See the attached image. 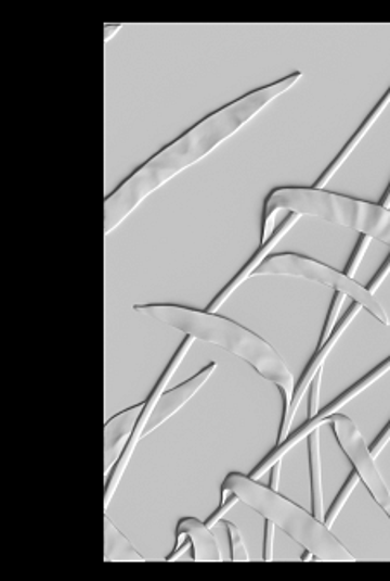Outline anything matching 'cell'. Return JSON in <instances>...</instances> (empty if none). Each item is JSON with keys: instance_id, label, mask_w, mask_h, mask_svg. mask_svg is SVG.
Wrapping results in <instances>:
<instances>
[{"instance_id": "cell-1", "label": "cell", "mask_w": 390, "mask_h": 581, "mask_svg": "<svg viewBox=\"0 0 390 581\" xmlns=\"http://www.w3.org/2000/svg\"><path fill=\"white\" fill-rule=\"evenodd\" d=\"M302 77L304 73L294 72L270 86L246 93L237 101L230 102L226 106L214 111L212 115L200 119L199 124L194 125L188 132L162 148L156 156L133 172L116 191L107 195L104 201L106 236L115 232L148 195L159 191L195 163L203 162L204 157L209 156L225 140L246 127L268 104L289 92Z\"/></svg>"}, {"instance_id": "cell-2", "label": "cell", "mask_w": 390, "mask_h": 581, "mask_svg": "<svg viewBox=\"0 0 390 581\" xmlns=\"http://www.w3.org/2000/svg\"><path fill=\"white\" fill-rule=\"evenodd\" d=\"M136 314L145 315L157 323L179 329L194 340L217 344L235 357L243 358L261 378L273 382L284 396V416L289 412L292 403L294 378L289 367L285 364L281 353L261 336L250 331L247 327L211 314L208 311H194L187 306L168 305V303H148L135 305Z\"/></svg>"}, {"instance_id": "cell-3", "label": "cell", "mask_w": 390, "mask_h": 581, "mask_svg": "<svg viewBox=\"0 0 390 581\" xmlns=\"http://www.w3.org/2000/svg\"><path fill=\"white\" fill-rule=\"evenodd\" d=\"M281 212L322 218L390 247V210L384 209L382 204L356 200L316 187H276L264 203L261 242H266L275 233L276 218Z\"/></svg>"}, {"instance_id": "cell-4", "label": "cell", "mask_w": 390, "mask_h": 581, "mask_svg": "<svg viewBox=\"0 0 390 581\" xmlns=\"http://www.w3.org/2000/svg\"><path fill=\"white\" fill-rule=\"evenodd\" d=\"M221 489L234 492L238 501L281 528L285 535L310 551L314 559L323 563H356V557L343 547L325 521L285 498L276 490L240 472H230Z\"/></svg>"}, {"instance_id": "cell-5", "label": "cell", "mask_w": 390, "mask_h": 581, "mask_svg": "<svg viewBox=\"0 0 390 581\" xmlns=\"http://www.w3.org/2000/svg\"><path fill=\"white\" fill-rule=\"evenodd\" d=\"M255 276H289L328 286V288L336 289L339 293L354 300V303H358L361 308H365L372 317L377 318L378 323H382L384 326L390 324L386 308L380 305L374 294L369 293L368 289L363 288L352 277L346 276L343 271L328 267L316 260L308 258V256L296 255V253L270 256L256 270Z\"/></svg>"}, {"instance_id": "cell-6", "label": "cell", "mask_w": 390, "mask_h": 581, "mask_svg": "<svg viewBox=\"0 0 390 581\" xmlns=\"http://www.w3.org/2000/svg\"><path fill=\"white\" fill-rule=\"evenodd\" d=\"M332 431L336 434L337 442L343 454L349 458V463L354 467V471L360 476L369 495L377 502L378 507L386 513L387 518L390 519V490L387 487L384 476L378 471L375 457L372 455V450L366 445L365 438L361 434L354 420L349 419L348 416L336 414L328 419Z\"/></svg>"}, {"instance_id": "cell-7", "label": "cell", "mask_w": 390, "mask_h": 581, "mask_svg": "<svg viewBox=\"0 0 390 581\" xmlns=\"http://www.w3.org/2000/svg\"><path fill=\"white\" fill-rule=\"evenodd\" d=\"M389 372L390 357L387 358V361H384L382 364L377 365L374 370H369L365 378H361L360 381L354 382L351 388L343 391L342 395L337 396L334 402L328 403L327 407L320 408L318 414H316L313 419H308L306 425H302L301 428L292 431L282 445H276L275 449L261 460V464L256 466L255 471L250 472V478H252V480H259V478H261L264 472L270 471L276 463H281L282 458L289 454L294 446L299 445L302 440L310 437L316 429H322L323 425H328V419H330L332 416L339 414L349 402H352L356 396H360L361 393L368 390L369 387H374L378 379H382L384 376Z\"/></svg>"}, {"instance_id": "cell-8", "label": "cell", "mask_w": 390, "mask_h": 581, "mask_svg": "<svg viewBox=\"0 0 390 581\" xmlns=\"http://www.w3.org/2000/svg\"><path fill=\"white\" fill-rule=\"evenodd\" d=\"M194 341L195 340L192 338V336H185V338H183L180 349L177 350V353H174L170 364L166 365L165 372L161 374V378H159L156 387H154V390L151 391V395H148L147 400H145L144 407H142L141 417H139V422H136L135 429H133L132 437H130V440H128L127 449H125L123 455H121V458H119L115 469H113V472H110L109 480H107L106 493H104V509H109L110 502H113V498H115L116 490H118L119 483L123 481V476L125 472H127L128 464H130V460H132L136 446H139V443L142 442L145 429H147L148 422H151V419H153V414L154 411H156L159 399H161L166 388H168V384H170L174 372L179 370L180 365H182V362L185 361V357H187V353L191 352Z\"/></svg>"}, {"instance_id": "cell-9", "label": "cell", "mask_w": 390, "mask_h": 581, "mask_svg": "<svg viewBox=\"0 0 390 581\" xmlns=\"http://www.w3.org/2000/svg\"><path fill=\"white\" fill-rule=\"evenodd\" d=\"M363 311L358 303L349 306L348 314L343 315L342 320L337 324L336 331L332 334L330 340L327 343L323 344L322 349L316 350L313 358H311L310 365L306 367L304 372H302L301 379L297 382L296 391H294L292 403H290V408L284 417H282L281 433H278V440H276V445H282V443L289 438V434L292 433L294 416H296L297 411H299V405H301L302 399H304L306 393L311 388V382H313L314 376L318 374L320 369H323V364L327 361L328 355H330L332 350L336 349V344L339 343L340 338H342L343 332L348 331V327L351 326L352 320L358 317V314Z\"/></svg>"}, {"instance_id": "cell-10", "label": "cell", "mask_w": 390, "mask_h": 581, "mask_svg": "<svg viewBox=\"0 0 390 581\" xmlns=\"http://www.w3.org/2000/svg\"><path fill=\"white\" fill-rule=\"evenodd\" d=\"M217 362H211L203 370L192 376L188 381L179 384L173 390L165 391L161 399H159V403H157L156 411H154L153 419H151L147 429H145L144 438L154 433L156 429L161 428L166 420H170L171 417L177 416L180 408H183V405H187L197 395V391L209 381V378H211L212 374L217 372Z\"/></svg>"}, {"instance_id": "cell-11", "label": "cell", "mask_w": 390, "mask_h": 581, "mask_svg": "<svg viewBox=\"0 0 390 581\" xmlns=\"http://www.w3.org/2000/svg\"><path fill=\"white\" fill-rule=\"evenodd\" d=\"M142 407H144V402L136 403L133 407L110 417L104 426V472H106V480H109L110 472L127 449L128 440L132 437L133 429L141 417Z\"/></svg>"}, {"instance_id": "cell-12", "label": "cell", "mask_w": 390, "mask_h": 581, "mask_svg": "<svg viewBox=\"0 0 390 581\" xmlns=\"http://www.w3.org/2000/svg\"><path fill=\"white\" fill-rule=\"evenodd\" d=\"M299 218H301V215H297V213H289V215L285 217V220L282 222L278 227H276L275 233H273L272 238L268 239L266 242L261 244L258 253H256V255L252 256L249 262H247L246 267L238 271L237 276L230 280V285L225 286V289H223V291H221V293L218 294L214 300H212L211 305L208 306V312H211V314H217L221 306L229 302V298L232 296V294H234L235 291H237V289L240 288L244 282H246V280H249L250 277L255 276L256 270H258V268L264 264V260L268 258V255H270V253L275 250L276 244H278V242H281L282 239L289 233V230L292 229L297 222H299Z\"/></svg>"}, {"instance_id": "cell-13", "label": "cell", "mask_w": 390, "mask_h": 581, "mask_svg": "<svg viewBox=\"0 0 390 581\" xmlns=\"http://www.w3.org/2000/svg\"><path fill=\"white\" fill-rule=\"evenodd\" d=\"M389 104L390 87L389 89H387V92L384 93L382 99L377 102V106L374 108V111H372V113L366 116V119L365 122H363V125L358 128L356 134H354V136L349 139L348 144L343 146L342 151L337 154L336 160H334V162H332L330 165L327 166V170L323 172L322 177L316 180V184H314V187H316V189H325V187L328 186V182H330V180L336 177L337 172L342 168L343 163L348 162L349 156H351V154L356 151L358 146L361 144V140L365 139V137L368 136L369 130L374 128V125H377V119L384 115V111L389 108Z\"/></svg>"}, {"instance_id": "cell-14", "label": "cell", "mask_w": 390, "mask_h": 581, "mask_svg": "<svg viewBox=\"0 0 390 581\" xmlns=\"http://www.w3.org/2000/svg\"><path fill=\"white\" fill-rule=\"evenodd\" d=\"M177 530L185 531L192 543V560L197 563H221L223 554H221L220 543L217 536L212 535L211 528L206 522L199 521L195 518L180 519Z\"/></svg>"}, {"instance_id": "cell-15", "label": "cell", "mask_w": 390, "mask_h": 581, "mask_svg": "<svg viewBox=\"0 0 390 581\" xmlns=\"http://www.w3.org/2000/svg\"><path fill=\"white\" fill-rule=\"evenodd\" d=\"M104 560L106 563H144L145 557L118 530L115 522L104 516Z\"/></svg>"}, {"instance_id": "cell-16", "label": "cell", "mask_w": 390, "mask_h": 581, "mask_svg": "<svg viewBox=\"0 0 390 581\" xmlns=\"http://www.w3.org/2000/svg\"><path fill=\"white\" fill-rule=\"evenodd\" d=\"M308 440V452H310L311 471V509L316 518L325 521V505H323L322 487V454H320V429L313 431Z\"/></svg>"}, {"instance_id": "cell-17", "label": "cell", "mask_w": 390, "mask_h": 581, "mask_svg": "<svg viewBox=\"0 0 390 581\" xmlns=\"http://www.w3.org/2000/svg\"><path fill=\"white\" fill-rule=\"evenodd\" d=\"M360 481V476H358L356 471H352L351 475H349L348 480H346L342 489H340L339 495L336 496V501L332 502L327 514H325V525H327L328 528H330L332 525L336 522V519L339 518V514L342 513L343 507L348 504L349 496L356 490Z\"/></svg>"}, {"instance_id": "cell-18", "label": "cell", "mask_w": 390, "mask_h": 581, "mask_svg": "<svg viewBox=\"0 0 390 581\" xmlns=\"http://www.w3.org/2000/svg\"><path fill=\"white\" fill-rule=\"evenodd\" d=\"M346 298L348 296L343 293H339V291H336V294H334L330 311H328L327 320H325V326H323L322 338H320L316 350L322 349L323 344L327 343V341L330 340L332 334H334V331H336L337 324H339L340 311H342Z\"/></svg>"}, {"instance_id": "cell-19", "label": "cell", "mask_w": 390, "mask_h": 581, "mask_svg": "<svg viewBox=\"0 0 390 581\" xmlns=\"http://www.w3.org/2000/svg\"><path fill=\"white\" fill-rule=\"evenodd\" d=\"M226 531H229L230 547H232V557L230 559L234 563H249V554H247L246 542H244L243 533L238 531L234 522H225Z\"/></svg>"}, {"instance_id": "cell-20", "label": "cell", "mask_w": 390, "mask_h": 581, "mask_svg": "<svg viewBox=\"0 0 390 581\" xmlns=\"http://www.w3.org/2000/svg\"><path fill=\"white\" fill-rule=\"evenodd\" d=\"M374 239L368 238V236H361L358 239L356 248H354V253H352L351 258H349V264L346 265V270L343 274L348 277H356L358 270H360L361 264H363V258H365L366 250H368L369 244H372Z\"/></svg>"}, {"instance_id": "cell-21", "label": "cell", "mask_w": 390, "mask_h": 581, "mask_svg": "<svg viewBox=\"0 0 390 581\" xmlns=\"http://www.w3.org/2000/svg\"><path fill=\"white\" fill-rule=\"evenodd\" d=\"M238 496L235 495L234 492L230 493L226 498H221L220 507H218L214 513L209 516L208 521H206V525H208L209 528L217 527L218 522L221 521V519L225 518V514L230 513V510L234 509L235 505L238 504Z\"/></svg>"}, {"instance_id": "cell-22", "label": "cell", "mask_w": 390, "mask_h": 581, "mask_svg": "<svg viewBox=\"0 0 390 581\" xmlns=\"http://www.w3.org/2000/svg\"><path fill=\"white\" fill-rule=\"evenodd\" d=\"M322 374L323 369L318 370V374L314 376L313 382L310 388V419H313L320 412V395H322Z\"/></svg>"}, {"instance_id": "cell-23", "label": "cell", "mask_w": 390, "mask_h": 581, "mask_svg": "<svg viewBox=\"0 0 390 581\" xmlns=\"http://www.w3.org/2000/svg\"><path fill=\"white\" fill-rule=\"evenodd\" d=\"M264 542H263V560L270 563L273 560V545H275L276 527L272 521L264 519Z\"/></svg>"}, {"instance_id": "cell-24", "label": "cell", "mask_w": 390, "mask_h": 581, "mask_svg": "<svg viewBox=\"0 0 390 581\" xmlns=\"http://www.w3.org/2000/svg\"><path fill=\"white\" fill-rule=\"evenodd\" d=\"M389 274H390V255L387 256V260L386 262H384L382 267L378 268V271L377 274H375L374 279L369 280L368 288H366L368 289L369 293L374 294L375 291H377V289L380 288V286H382L384 282H386V279L387 277H389Z\"/></svg>"}, {"instance_id": "cell-25", "label": "cell", "mask_w": 390, "mask_h": 581, "mask_svg": "<svg viewBox=\"0 0 390 581\" xmlns=\"http://www.w3.org/2000/svg\"><path fill=\"white\" fill-rule=\"evenodd\" d=\"M390 443V420L389 425L386 426V429H384L382 433L378 434L377 440H375L374 446H372V455H374L375 458L378 457V455L382 454L384 450H386V446Z\"/></svg>"}, {"instance_id": "cell-26", "label": "cell", "mask_w": 390, "mask_h": 581, "mask_svg": "<svg viewBox=\"0 0 390 581\" xmlns=\"http://www.w3.org/2000/svg\"><path fill=\"white\" fill-rule=\"evenodd\" d=\"M270 471H272V475H270V489L276 490L278 489V481H281L282 460L276 463Z\"/></svg>"}, {"instance_id": "cell-27", "label": "cell", "mask_w": 390, "mask_h": 581, "mask_svg": "<svg viewBox=\"0 0 390 581\" xmlns=\"http://www.w3.org/2000/svg\"><path fill=\"white\" fill-rule=\"evenodd\" d=\"M119 28H121V25H106L104 26V40H110V37L113 35L118 34Z\"/></svg>"}, {"instance_id": "cell-28", "label": "cell", "mask_w": 390, "mask_h": 581, "mask_svg": "<svg viewBox=\"0 0 390 581\" xmlns=\"http://www.w3.org/2000/svg\"><path fill=\"white\" fill-rule=\"evenodd\" d=\"M382 204L384 209L390 210V184L389 187H387L386 194L382 195Z\"/></svg>"}]
</instances>
